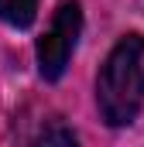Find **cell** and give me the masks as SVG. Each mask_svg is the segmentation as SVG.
Wrapping results in <instances>:
<instances>
[{
  "mask_svg": "<svg viewBox=\"0 0 144 147\" xmlns=\"http://www.w3.org/2000/svg\"><path fill=\"white\" fill-rule=\"evenodd\" d=\"M79 31H82V7L75 0H62L55 17H52V28L38 41V72H41V79H48V82L62 79L72 51H75Z\"/></svg>",
  "mask_w": 144,
  "mask_h": 147,
  "instance_id": "7a4b0ae2",
  "label": "cell"
},
{
  "mask_svg": "<svg viewBox=\"0 0 144 147\" xmlns=\"http://www.w3.org/2000/svg\"><path fill=\"white\" fill-rule=\"evenodd\" d=\"M38 17V0H0V21L10 28H28Z\"/></svg>",
  "mask_w": 144,
  "mask_h": 147,
  "instance_id": "3957f363",
  "label": "cell"
},
{
  "mask_svg": "<svg viewBox=\"0 0 144 147\" xmlns=\"http://www.w3.org/2000/svg\"><path fill=\"white\" fill-rule=\"evenodd\" d=\"M35 147H75V134H72L62 120H48L41 127V134H38Z\"/></svg>",
  "mask_w": 144,
  "mask_h": 147,
  "instance_id": "277c9868",
  "label": "cell"
},
{
  "mask_svg": "<svg viewBox=\"0 0 144 147\" xmlns=\"http://www.w3.org/2000/svg\"><path fill=\"white\" fill-rule=\"evenodd\" d=\"M96 106L110 127H127L144 106V34L113 45L96 75Z\"/></svg>",
  "mask_w": 144,
  "mask_h": 147,
  "instance_id": "6da1fadb",
  "label": "cell"
}]
</instances>
